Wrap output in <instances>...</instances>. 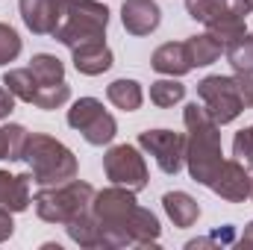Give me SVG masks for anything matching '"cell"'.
I'll return each instance as SVG.
<instances>
[{
	"label": "cell",
	"mask_w": 253,
	"mask_h": 250,
	"mask_svg": "<svg viewBox=\"0 0 253 250\" xmlns=\"http://www.w3.org/2000/svg\"><path fill=\"white\" fill-rule=\"evenodd\" d=\"M251 183H253V177L248 174V165H245V162H239V159H224L221 168L215 171L209 188H212L221 200H227V203H245V200L251 197Z\"/></svg>",
	"instance_id": "8fae6325"
},
{
	"label": "cell",
	"mask_w": 253,
	"mask_h": 250,
	"mask_svg": "<svg viewBox=\"0 0 253 250\" xmlns=\"http://www.w3.org/2000/svg\"><path fill=\"white\" fill-rule=\"evenodd\" d=\"M162 21V9L153 0H124L121 3V24L129 36H150Z\"/></svg>",
	"instance_id": "4fadbf2b"
},
{
	"label": "cell",
	"mask_w": 253,
	"mask_h": 250,
	"mask_svg": "<svg viewBox=\"0 0 253 250\" xmlns=\"http://www.w3.org/2000/svg\"><path fill=\"white\" fill-rule=\"evenodd\" d=\"M18 6H21V18L30 33L53 36L56 27L62 24L71 0H18Z\"/></svg>",
	"instance_id": "7c38bea8"
},
{
	"label": "cell",
	"mask_w": 253,
	"mask_h": 250,
	"mask_svg": "<svg viewBox=\"0 0 253 250\" xmlns=\"http://www.w3.org/2000/svg\"><path fill=\"white\" fill-rule=\"evenodd\" d=\"M106 97H109V103H112L115 109H124V112H135V109H141V103H144L141 83L126 80V77L106 85Z\"/></svg>",
	"instance_id": "ac0fdd59"
},
{
	"label": "cell",
	"mask_w": 253,
	"mask_h": 250,
	"mask_svg": "<svg viewBox=\"0 0 253 250\" xmlns=\"http://www.w3.org/2000/svg\"><path fill=\"white\" fill-rule=\"evenodd\" d=\"M21 162L30 165L33 183H39V186H62L68 180H74L77 171H80L74 150L65 147L59 138L44 135V132H30L27 135Z\"/></svg>",
	"instance_id": "3957f363"
},
{
	"label": "cell",
	"mask_w": 253,
	"mask_h": 250,
	"mask_svg": "<svg viewBox=\"0 0 253 250\" xmlns=\"http://www.w3.org/2000/svg\"><path fill=\"white\" fill-rule=\"evenodd\" d=\"M245 3H248V9H251V12H253V0H245Z\"/></svg>",
	"instance_id": "1f68e13d"
},
{
	"label": "cell",
	"mask_w": 253,
	"mask_h": 250,
	"mask_svg": "<svg viewBox=\"0 0 253 250\" xmlns=\"http://www.w3.org/2000/svg\"><path fill=\"white\" fill-rule=\"evenodd\" d=\"M186 97V85L177 83L174 77L171 80H156L150 83V103L159 106V109H171L174 103H180Z\"/></svg>",
	"instance_id": "d4e9b609"
},
{
	"label": "cell",
	"mask_w": 253,
	"mask_h": 250,
	"mask_svg": "<svg viewBox=\"0 0 253 250\" xmlns=\"http://www.w3.org/2000/svg\"><path fill=\"white\" fill-rule=\"evenodd\" d=\"M162 209L174 221V227H180V230L194 227L197 218H200V203L191 197L189 191H168L162 197Z\"/></svg>",
	"instance_id": "e0dca14e"
},
{
	"label": "cell",
	"mask_w": 253,
	"mask_h": 250,
	"mask_svg": "<svg viewBox=\"0 0 253 250\" xmlns=\"http://www.w3.org/2000/svg\"><path fill=\"white\" fill-rule=\"evenodd\" d=\"M68 126H74L77 132H83V138L94 147L109 144L118 135L115 118L103 109V103L97 97H80L74 100V106L68 109Z\"/></svg>",
	"instance_id": "ba28073f"
},
{
	"label": "cell",
	"mask_w": 253,
	"mask_h": 250,
	"mask_svg": "<svg viewBox=\"0 0 253 250\" xmlns=\"http://www.w3.org/2000/svg\"><path fill=\"white\" fill-rule=\"evenodd\" d=\"M71 62L74 68L83 74V77H100V74H106L109 68H112V50H109V44H106V39H100V42H85V44H77L74 50H71Z\"/></svg>",
	"instance_id": "5bb4252c"
},
{
	"label": "cell",
	"mask_w": 253,
	"mask_h": 250,
	"mask_svg": "<svg viewBox=\"0 0 253 250\" xmlns=\"http://www.w3.org/2000/svg\"><path fill=\"white\" fill-rule=\"evenodd\" d=\"M91 200H94V188L77 177L62 186H42L33 194L36 215L47 224H62V227L85 215L91 209Z\"/></svg>",
	"instance_id": "277c9868"
},
{
	"label": "cell",
	"mask_w": 253,
	"mask_h": 250,
	"mask_svg": "<svg viewBox=\"0 0 253 250\" xmlns=\"http://www.w3.org/2000/svg\"><path fill=\"white\" fill-rule=\"evenodd\" d=\"M30 186H33V174H9L0 171V209L6 212H27L33 197H30Z\"/></svg>",
	"instance_id": "2e32d148"
},
{
	"label": "cell",
	"mask_w": 253,
	"mask_h": 250,
	"mask_svg": "<svg viewBox=\"0 0 253 250\" xmlns=\"http://www.w3.org/2000/svg\"><path fill=\"white\" fill-rule=\"evenodd\" d=\"M242 248H248L253 250V221L245 227V233H242Z\"/></svg>",
	"instance_id": "4dcf8cb0"
},
{
	"label": "cell",
	"mask_w": 253,
	"mask_h": 250,
	"mask_svg": "<svg viewBox=\"0 0 253 250\" xmlns=\"http://www.w3.org/2000/svg\"><path fill=\"white\" fill-rule=\"evenodd\" d=\"M103 171H106L109 183L126 186V188H132V191H141L150 183L147 162L138 153V147H132V144H115V147H109L106 156H103Z\"/></svg>",
	"instance_id": "9c48e42d"
},
{
	"label": "cell",
	"mask_w": 253,
	"mask_h": 250,
	"mask_svg": "<svg viewBox=\"0 0 253 250\" xmlns=\"http://www.w3.org/2000/svg\"><path fill=\"white\" fill-rule=\"evenodd\" d=\"M251 200H253V183H251Z\"/></svg>",
	"instance_id": "d6a6232c"
},
{
	"label": "cell",
	"mask_w": 253,
	"mask_h": 250,
	"mask_svg": "<svg viewBox=\"0 0 253 250\" xmlns=\"http://www.w3.org/2000/svg\"><path fill=\"white\" fill-rule=\"evenodd\" d=\"M138 147H144L162 174H180L186 165V135L174 129H144L138 135Z\"/></svg>",
	"instance_id": "30bf717a"
},
{
	"label": "cell",
	"mask_w": 253,
	"mask_h": 250,
	"mask_svg": "<svg viewBox=\"0 0 253 250\" xmlns=\"http://www.w3.org/2000/svg\"><path fill=\"white\" fill-rule=\"evenodd\" d=\"M27 129L21 124H6L0 126V159L9 162H21L24 156V144H27Z\"/></svg>",
	"instance_id": "603a6c76"
},
{
	"label": "cell",
	"mask_w": 253,
	"mask_h": 250,
	"mask_svg": "<svg viewBox=\"0 0 253 250\" xmlns=\"http://www.w3.org/2000/svg\"><path fill=\"white\" fill-rule=\"evenodd\" d=\"M186 9H189V18L200 21L206 33L224 42V47L248 33L251 9L245 0H186Z\"/></svg>",
	"instance_id": "5b68a950"
},
{
	"label": "cell",
	"mask_w": 253,
	"mask_h": 250,
	"mask_svg": "<svg viewBox=\"0 0 253 250\" xmlns=\"http://www.w3.org/2000/svg\"><path fill=\"white\" fill-rule=\"evenodd\" d=\"M251 94H253V85H251Z\"/></svg>",
	"instance_id": "836d02e7"
},
{
	"label": "cell",
	"mask_w": 253,
	"mask_h": 250,
	"mask_svg": "<svg viewBox=\"0 0 253 250\" xmlns=\"http://www.w3.org/2000/svg\"><path fill=\"white\" fill-rule=\"evenodd\" d=\"M91 215L100 224L103 248H156L159 242V218L138 206L135 191L126 186H112L94 191Z\"/></svg>",
	"instance_id": "6da1fadb"
},
{
	"label": "cell",
	"mask_w": 253,
	"mask_h": 250,
	"mask_svg": "<svg viewBox=\"0 0 253 250\" xmlns=\"http://www.w3.org/2000/svg\"><path fill=\"white\" fill-rule=\"evenodd\" d=\"M150 68L156 74H165V77H186L191 68V56L186 42H165L153 50L150 56Z\"/></svg>",
	"instance_id": "9a60e30c"
},
{
	"label": "cell",
	"mask_w": 253,
	"mask_h": 250,
	"mask_svg": "<svg viewBox=\"0 0 253 250\" xmlns=\"http://www.w3.org/2000/svg\"><path fill=\"white\" fill-rule=\"evenodd\" d=\"M68 97H71V85H68V83H59V85H39V91H36V97H33V106L50 112V109L65 106Z\"/></svg>",
	"instance_id": "484cf974"
},
{
	"label": "cell",
	"mask_w": 253,
	"mask_h": 250,
	"mask_svg": "<svg viewBox=\"0 0 253 250\" xmlns=\"http://www.w3.org/2000/svg\"><path fill=\"white\" fill-rule=\"evenodd\" d=\"M106 27H109V9L103 3H97V0H71L62 24L53 33V39L74 50L77 44L106 39Z\"/></svg>",
	"instance_id": "8992f818"
},
{
	"label": "cell",
	"mask_w": 253,
	"mask_h": 250,
	"mask_svg": "<svg viewBox=\"0 0 253 250\" xmlns=\"http://www.w3.org/2000/svg\"><path fill=\"white\" fill-rule=\"evenodd\" d=\"M197 97L206 106V112L218 121V124H233L242 112H245V100L239 91V80L236 77H224V74H209L197 83Z\"/></svg>",
	"instance_id": "52a82bcc"
},
{
	"label": "cell",
	"mask_w": 253,
	"mask_h": 250,
	"mask_svg": "<svg viewBox=\"0 0 253 250\" xmlns=\"http://www.w3.org/2000/svg\"><path fill=\"white\" fill-rule=\"evenodd\" d=\"M21 47H24V44H21L18 30L0 21V68L9 65V62H15V59L21 56Z\"/></svg>",
	"instance_id": "4316f807"
},
{
	"label": "cell",
	"mask_w": 253,
	"mask_h": 250,
	"mask_svg": "<svg viewBox=\"0 0 253 250\" xmlns=\"http://www.w3.org/2000/svg\"><path fill=\"white\" fill-rule=\"evenodd\" d=\"M233 156L239 162H245L248 168H253V126H245L236 132L233 138Z\"/></svg>",
	"instance_id": "83f0119b"
},
{
	"label": "cell",
	"mask_w": 253,
	"mask_h": 250,
	"mask_svg": "<svg viewBox=\"0 0 253 250\" xmlns=\"http://www.w3.org/2000/svg\"><path fill=\"white\" fill-rule=\"evenodd\" d=\"M12 109H15V94H12L9 88H3V85H0V121H3V118H9V115H12Z\"/></svg>",
	"instance_id": "f1b7e54d"
},
{
	"label": "cell",
	"mask_w": 253,
	"mask_h": 250,
	"mask_svg": "<svg viewBox=\"0 0 253 250\" xmlns=\"http://www.w3.org/2000/svg\"><path fill=\"white\" fill-rule=\"evenodd\" d=\"M227 59L233 65V71L236 74H251L253 77V36H239L236 42H230L227 44Z\"/></svg>",
	"instance_id": "cb8c5ba5"
},
{
	"label": "cell",
	"mask_w": 253,
	"mask_h": 250,
	"mask_svg": "<svg viewBox=\"0 0 253 250\" xmlns=\"http://www.w3.org/2000/svg\"><path fill=\"white\" fill-rule=\"evenodd\" d=\"M65 230H68L71 242L80 245V248H103V242H100V224H97V218L91 215V209H88L85 215L74 218L71 224H65Z\"/></svg>",
	"instance_id": "ffe728a7"
},
{
	"label": "cell",
	"mask_w": 253,
	"mask_h": 250,
	"mask_svg": "<svg viewBox=\"0 0 253 250\" xmlns=\"http://www.w3.org/2000/svg\"><path fill=\"white\" fill-rule=\"evenodd\" d=\"M12 233H15V221H12V212L0 209V242L12 239Z\"/></svg>",
	"instance_id": "f546056e"
},
{
	"label": "cell",
	"mask_w": 253,
	"mask_h": 250,
	"mask_svg": "<svg viewBox=\"0 0 253 250\" xmlns=\"http://www.w3.org/2000/svg\"><path fill=\"white\" fill-rule=\"evenodd\" d=\"M3 85L15 94V100H24V103H33L36 91H39V83L33 77L30 68H12L3 74Z\"/></svg>",
	"instance_id": "7402d4cb"
},
{
	"label": "cell",
	"mask_w": 253,
	"mask_h": 250,
	"mask_svg": "<svg viewBox=\"0 0 253 250\" xmlns=\"http://www.w3.org/2000/svg\"><path fill=\"white\" fill-rule=\"evenodd\" d=\"M186 47H189V56H191V65H194V68H206V65L218 62V59H221V53L227 50V47H224V42H221V39H215L212 33L191 36L189 42H186Z\"/></svg>",
	"instance_id": "d6986e66"
},
{
	"label": "cell",
	"mask_w": 253,
	"mask_h": 250,
	"mask_svg": "<svg viewBox=\"0 0 253 250\" xmlns=\"http://www.w3.org/2000/svg\"><path fill=\"white\" fill-rule=\"evenodd\" d=\"M30 71H33L39 85H59V83H65V65L53 53H36L30 59Z\"/></svg>",
	"instance_id": "44dd1931"
},
{
	"label": "cell",
	"mask_w": 253,
	"mask_h": 250,
	"mask_svg": "<svg viewBox=\"0 0 253 250\" xmlns=\"http://www.w3.org/2000/svg\"><path fill=\"white\" fill-rule=\"evenodd\" d=\"M183 121H186V168L194 183L209 188L215 171L224 162L221 124L206 112L203 103H189L183 112Z\"/></svg>",
	"instance_id": "7a4b0ae2"
}]
</instances>
